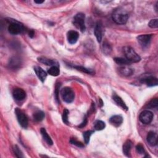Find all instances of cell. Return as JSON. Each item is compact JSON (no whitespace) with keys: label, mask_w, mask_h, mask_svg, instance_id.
Listing matches in <instances>:
<instances>
[{"label":"cell","mask_w":158,"mask_h":158,"mask_svg":"<svg viewBox=\"0 0 158 158\" xmlns=\"http://www.w3.org/2000/svg\"><path fill=\"white\" fill-rule=\"evenodd\" d=\"M153 114L148 110H145L140 114V120L144 124H149L152 122L153 119Z\"/></svg>","instance_id":"52a82bcc"},{"label":"cell","mask_w":158,"mask_h":158,"mask_svg":"<svg viewBox=\"0 0 158 158\" xmlns=\"http://www.w3.org/2000/svg\"><path fill=\"white\" fill-rule=\"evenodd\" d=\"M15 113L20 126L24 128H26L28 127V119L25 113L19 108L15 109Z\"/></svg>","instance_id":"8992f818"},{"label":"cell","mask_w":158,"mask_h":158,"mask_svg":"<svg viewBox=\"0 0 158 158\" xmlns=\"http://www.w3.org/2000/svg\"><path fill=\"white\" fill-rule=\"evenodd\" d=\"M113 100L115 102V103L118 106L121 107L123 109H125V110H126V111H127L128 107L126 106L124 101L122 100V99L120 97H119V96L114 94L113 95Z\"/></svg>","instance_id":"d6986e66"},{"label":"cell","mask_w":158,"mask_h":158,"mask_svg":"<svg viewBox=\"0 0 158 158\" xmlns=\"http://www.w3.org/2000/svg\"><path fill=\"white\" fill-rule=\"evenodd\" d=\"M87 118L85 117V118H84V120L83 122H82V123H81V124L79 126V127L82 128V127H85L86 125H87Z\"/></svg>","instance_id":"d590c367"},{"label":"cell","mask_w":158,"mask_h":158,"mask_svg":"<svg viewBox=\"0 0 158 158\" xmlns=\"http://www.w3.org/2000/svg\"><path fill=\"white\" fill-rule=\"evenodd\" d=\"M61 94L62 98L67 103H71L74 100L75 94L72 89L70 87L63 88L62 89Z\"/></svg>","instance_id":"277c9868"},{"label":"cell","mask_w":158,"mask_h":158,"mask_svg":"<svg viewBox=\"0 0 158 158\" xmlns=\"http://www.w3.org/2000/svg\"><path fill=\"white\" fill-rule=\"evenodd\" d=\"M70 142L72 144V145H74L75 146L79 147V148H83L84 146L83 144H82L81 142L78 141L77 140H76L75 139H71V140H70Z\"/></svg>","instance_id":"d6a6232c"},{"label":"cell","mask_w":158,"mask_h":158,"mask_svg":"<svg viewBox=\"0 0 158 158\" xmlns=\"http://www.w3.org/2000/svg\"><path fill=\"white\" fill-rule=\"evenodd\" d=\"M74 67L75 69H76L77 70L81 71L82 72H84L86 74H93V71L90 69H87L84 67H82V66H74Z\"/></svg>","instance_id":"4316f807"},{"label":"cell","mask_w":158,"mask_h":158,"mask_svg":"<svg viewBox=\"0 0 158 158\" xmlns=\"http://www.w3.org/2000/svg\"><path fill=\"white\" fill-rule=\"evenodd\" d=\"M8 32L12 35H18L24 31V27L22 24L15 21L11 23L8 28Z\"/></svg>","instance_id":"5b68a950"},{"label":"cell","mask_w":158,"mask_h":158,"mask_svg":"<svg viewBox=\"0 0 158 158\" xmlns=\"http://www.w3.org/2000/svg\"><path fill=\"white\" fill-rule=\"evenodd\" d=\"M93 133H94L93 130H88V131H86L83 133V136L86 144H88V143L90 142V136Z\"/></svg>","instance_id":"484cf974"},{"label":"cell","mask_w":158,"mask_h":158,"mask_svg":"<svg viewBox=\"0 0 158 158\" xmlns=\"http://www.w3.org/2000/svg\"><path fill=\"white\" fill-rule=\"evenodd\" d=\"M132 146V142L130 140H127L123 145V153L126 156H130V150Z\"/></svg>","instance_id":"2e32d148"},{"label":"cell","mask_w":158,"mask_h":158,"mask_svg":"<svg viewBox=\"0 0 158 158\" xmlns=\"http://www.w3.org/2000/svg\"><path fill=\"white\" fill-rule=\"evenodd\" d=\"M69 114V111L67 109H66L64 110L63 114V120L65 123H66V124H68L69 123V121H68Z\"/></svg>","instance_id":"4dcf8cb0"},{"label":"cell","mask_w":158,"mask_h":158,"mask_svg":"<svg viewBox=\"0 0 158 158\" xmlns=\"http://www.w3.org/2000/svg\"><path fill=\"white\" fill-rule=\"evenodd\" d=\"M38 61L41 63H43L46 66H57V63L55 61L44 58V57H40L38 58Z\"/></svg>","instance_id":"ac0fdd59"},{"label":"cell","mask_w":158,"mask_h":158,"mask_svg":"<svg viewBox=\"0 0 158 158\" xmlns=\"http://www.w3.org/2000/svg\"><path fill=\"white\" fill-rule=\"evenodd\" d=\"M103 50H104V52L106 53V54H109L110 53V51H111V48L110 47V46L108 45V44H104L103 45Z\"/></svg>","instance_id":"836d02e7"},{"label":"cell","mask_w":158,"mask_h":158,"mask_svg":"<svg viewBox=\"0 0 158 158\" xmlns=\"http://www.w3.org/2000/svg\"><path fill=\"white\" fill-rule=\"evenodd\" d=\"M48 73L54 77L58 76L60 74V70L58 66H52L50 69L48 71Z\"/></svg>","instance_id":"cb8c5ba5"},{"label":"cell","mask_w":158,"mask_h":158,"mask_svg":"<svg viewBox=\"0 0 158 158\" xmlns=\"http://www.w3.org/2000/svg\"><path fill=\"white\" fill-rule=\"evenodd\" d=\"M13 97L16 100L22 101L26 97V93L22 88H16L12 92Z\"/></svg>","instance_id":"ba28073f"},{"label":"cell","mask_w":158,"mask_h":158,"mask_svg":"<svg viewBox=\"0 0 158 158\" xmlns=\"http://www.w3.org/2000/svg\"><path fill=\"white\" fill-rule=\"evenodd\" d=\"M136 152L140 154H145V149H144V147L141 144H139V145H137L136 146Z\"/></svg>","instance_id":"1f68e13d"},{"label":"cell","mask_w":158,"mask_h":158,"mask_svg":"<svg viewBox=\"0 0 158 158\" xmlns=\"http://www.w3.org/2000/svg\"><path fill=\"white\" fill-rule=\"evenodd\" d=\"M60 87V85H57L56 87V91H55V96H56V99L57 101H58L59 102V98H58V95H59V88Z\"/></svg>","instance_id":"e575fe53"},{"label":"cell","mask_w":158,"mask_h":158,"mask_svg":"<svg viewBox=\"0 0 158 158\" xmlns=\"http://www.w3.org/2000/svg\"><path fill=\"white\" fill-rule=\"evenodd\" d=\"M112 17L116 24L123 25L127 23L129 15L124 9L118 8L113 12Z\"/></svg>","instance_id":"6da1fadb"},{"label":"cell","mask_w":158,"mask_h":158,"mask_svg":"<svg viewBox=\"0 0 158 158\" xmlns=\"http://www.w3.org/2000/svg\"><path fill=\"white\" fill-rule=\"evenodd\" d=\"M123 53L126 59L130 63H138L141 58L139 55L130 46H126L123 48Z\"/></svg>","instance_id":"7a4b0ae2"},{"label":"cell","mask_w":158,"mask_h":158,"mask_svg":"<svg viewBox=\"0 0 158 158\" xmlns=\"http://www.w3.org/2000/svg\"><path fill=\"white\" fill-rule=\"evenodd\" d=\"M147 141L149 143V145L154 146L157 145V135L155 132L151 131L147 135Z\"/></svg>","instance_id":"4fadbf2b"},{"label":"cell","mask_w":158,"mask_h":158,"mask_svg":"<svg viewBox=\"0 0 158 158\" xmlns=\"http://www.w3.org/2000/svg\"><path fill=\"white\" fill-rule=\"evenodd\" d=\"M85 16L83 13H79L75 16L73 20V23L74 25L77 29H80L82 32H84L85 30Z\"/></svg>","instance_id":"3957f363"},{"label":"cell","mask_w":158,"mask_h":158,"mask_svg":"<svg viewBox=\"0 0 158 158\" xmlns=\"http://www.w3.org/2000/svg\"><path fill=\"white\" fill-rule=\"evenodd\" d=\"M141 81L145 82L148 87H154L157 86L158 84L157 79L156 77L152 76V75L143 77L141 79Z\"/></svg>","instance_id":"7c38bea8"},{"label":"cell","mask_w":158,"mask_h":158,"mask_svg":"<svg viewBox=\"0 0 158 158\" xmlns=\"http://www.w3.org/2000/svg\"><path fill=\"white\" fill-rule=\"evenodd\" d=\"M33 119L37 122H40L45 118V113L42 111H37L33 114Z\"/></svg>","instance_id":"7402d4cb"},{"label":"cell","mask_w":158,"mask_h":158,"mask_svg":"<svg viewBox=\"0 0 158 158\" xmlns=\"http://www.w3.org/2000/svg\"><path fill=\"white\" fill-rule=\"evenodd\" d=\"M151 39H152V35H148V34L141 35L137 37L138 42L143 47L148 46L150 43Z\"/></svg>","instance_id":"9c48e42d"},{"label":"cell","mask_w":158,"mask_h":158,"mask_svg":"<svg viewBox=\"0 0 158 158\" xmlns=\"http://www.w3.org/2000/svg\"><path fill=\"white\" fill-rule=\"evenodd\" d=\"M29 35L30 37L33 38V36H34V31L32 30H30L29 32Z\"/></svg>","instance_id":"8d00e7d4"},{"label":"cell","mask_w":158,"mask_h":158,"mask_svg":"<svg viewBox=\"0 0 158 158\" xmlns=\"http://www.w3.org/2000/svg\"><path fill=\"white\" fill-rule=\"evenodd\" d=\"M110 123L111 124L116 127H119L123 122V118L122 117L119 115H115L111 117V119L109 120Z\"/></svg>","instance_id":"9a60e30c"},{"label":"cell","mask_w":158,"mask_h":158,"mask_svg":"<svg viewBox=\"0 0 158 158\" xmlns=\"http://www.w3.org/2000/svg\"><path fill=\"white\" fill-rule=\"evenodd\" d=\"M34 2L37 4H42L45 2V1H34Z\"/></svg>","instance_id":"74e56055"},{"label":"cell","mask_w":158,"mask_h":158,"mask_svg":"<svg viewBox=\"0 0 158 158\" xmlns=\"http://www.w3.org/2000/svg\"><path fill=\"white\" fill-rule=\"evenodd\" d=\"M106 127V124L104 122L101 120H97L95 123V128L97 130H102Z\"/></svg>","instance_id":"d4e9b609"},{"label":"cell","mask_w":158,"mask_h":158,"mask_svg":"<svg viewBox=\"0 0 158 158\" xmlns=\"http://www.w3.org/2000/svg\"><path fill=\"white\" fill-rule=\"evenodd\" d=\"M148 25L151 27V28H153V29L157 28L158 27V19H154L151 20L149 24H148Z\"/></svg>","instance_id":"f546056e"},{"label":"cell","mask_w":158,"mask_h":158,"mask_svg":"<svg viewBox=\"0 0 158 158\" xmlns=\"http://www.w3.org/2000/svg\"><path fill=\"white\" fill-rule=\"evenodd\" d=\"M34 71L35 72L38 79L42 82H44L47 77L46 72L43 69L42 67H40L39 66H35V67H34Z\"/></svg>","instance_id":"5bb4252c"},{"label":"cell","mask_w":158,"mask_h":158,"mask_svg":"<svg viewBox=\"0 0 158 158\" xmlns=\"http://www.w3.org/2000/svg\"><path fill=\"white\" fill-rule=\"evenodd\" d=\"M157 106H158L157 98H154L149 102L147 106V107L150 109H154V108H157Z\"/></svg>","instance_id":"83f0119b"},{"label":"cell","mask_w":158,"mask_h":158,"mask_svg":"<svg viewBox=\"0 0 158 158\" xmlns=\"http://www.w3.org/2000/svg\"><path fill=\"white\" fill-rule=\"evenodd\" d=\"M20 64H21V60L19 58L17 57H13L11 59L9 62V66L11 67L13 69L18 68Z\"/></svg>","instance_id":"44dd1931"},{"label":"cell","mask_w":158,"mask_h":158,"mask_svg":"<svg viewBox=\"0 0 158 158\" xmlns=\"http://www.w3.org/2000/svg\"><path fill=\"white\" fill-rule=\"evenodd\" d=\"M79 37V33L76 31L70 30L69 32H67V38L68 42L70 44H72V45L75 44L77 42Z\"/></svg>","instance_id":"8fae6325"},{"label":"cell","mask_w":158,"mask_h":158,"mask_svg":"<svg viewBox=\"0 0 158 158\" xmlns=\"http://www.w3.org/2000/svg\"><path fill=\"white\" fill-rule=\"evenodd\" d=\"M102 33H103V28H102V24L101 22H98L95 26V35L97 37V41L100 43L102 40Z\"/></svg>","instance_id":"30bf717a"},{"label":"cell","mask_w":158,"mask_h":158,"mask_svg":"<svg viewBox=\"0 0 158 158\" xmlns=\"http://www.w3.org/2000/svg\"><path fill=\"white\" fill-rule=\"evenodd\" d=\"M119 71L120 74L123 75V76H130L133 74L134 71L132 68H130L126 66H122L119 69Z\"/></svg>","instance_id":"e0dca14e"},{"label":"cell","mask_w":158,"mask_h":158,"mask_svg":"<svg viewBox=\"0 0 158 158\" xmlns=\"http://www.w3.org/2000/svg\"><path fill=\"white\" fill-rule=\"evenodd\" d=\"M157 5H158V2H157L156 4V11L157 12Z\"/></svg>","instance_id":"f35d334b"},{"label":"cell","mask_w":158,"mask_h":158,"mask_svg":"<svg viewBox=\"0 0 158 158\" xmlns=\"http://www.w3.org/2000/svg\"><path fill=\"white\" fill-rule=\"evenodd\" d=\"M13 152L14 153L16 157H24V155L22 153L21 151L19 149V148L18 147V146L17 145H14L13 146Z\"/></svg>","instance_id":"f1b7e54d"},{"label":"cell","mask_w":158,"mask_h":158,"mask_svg":"<svg viewBox=\"0 0 158 158\" xmlns=\"http://www.w3.org/2000/svg\"><path fill=\"white\" fill-rule=\"evenodd\" d=\"M114 61L115 63L120 66H128L131 63H130V61H128L127 59H124V58H115L114 59Z\"/></svg>","instance_id":"603a6c76"},{"label":"cell","mask_w":158,"mask_h":158,"mask_svg":"<svg viewBox=\"0 0 158 158\" xmlns=\"http://www.w3.org/2000/svg\"><path fill=\"white\" fill-rule=\"evenodd\" d=\"M40 132H41V134H42V135L43 136V139L45 140V141L49 145H52L53 142V141H52V140L51 139V137L49 136L48 134L46 129L44 128H42L40 130Z\"/></svg>","instance_id":"ffe728a7"}]
</instances>
